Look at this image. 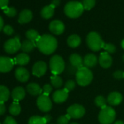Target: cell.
Segmentation results:
<instances>
[{
	"label": "cell",
	"instance_id": "35",
	"mask_svg": "<svg viewBox=\"0 0 124 124\" xmlns=\"http://www.w3.org/2000/svg\"><path fill=\"white\" fill-rule=\"evenodd\" d=\"M70 119H71V117L67 114L64 115H61L58 118L57 123L58 124H68Z\"/></svg>",
	"mask_w": 124,
	"mask_h": 124
},
{
	"label": "cell",
	"instance_id": "1",
	"mask_svg": "<svg viewBox=\"0 0 124 124\" xmlns=\"http://www.w3.org/2000/svg\"><path fill=\"white\" fill-rule=\"evenodd\" d=\"M37 47L39 50L45 55H50L53 53L57 48V39L50 34H44L40 36L36 42Z\"/></svg>",
	"mask_w": 124,
	"mask_h": 124
},
{
	"label": "cell",
	"instance_id": "50",
	"mask_svg": "<svg viewBox=\"0 0 124 124\" xmlns=\"http://www.w3.org/2000/svg\"><path fill=\"white\" fill-rule=\"evenodd\" d=\"M0 124H2V123H0Z\"/></svg>",
	"mask_w": 124,
	"mask_h": 124
},
{
	"label": "cell",
	"instance_id": "44",
	"mask_svg": "<svg viewBox=\"0 0 124 124\" xmlns=\"http://www.w3.org/2000/svg\"><path fill=\"white\" fill-rule=\"evenodd\" d=\"M3 28H4V21L2 16H0V31L3 30Z\"/></svg>",
	"mask_w": 124,
	"mask_h": 124
},
{
	"label": "cell",
	"instance_id": "2",
	"mask_svg": "<svg viewBox=\"0 0 124 124\" xmlns=\"http://www.w3.org/2000/svg\"><path fill=\"white\" fill-rule=\"evenodd\" d=\"M84 8L82 3L79 2H70L64 8L65 14L70 18H77L83 13Z\"/></svg>",
	"mask_w": 124,
	"mask_h": 124
},
{
	"label": "cell",
	"instance_id": "10",
	"mask_svg": "<svg viewBox=\"0 0 124 124\" xmlns=\"http://www.w3.org/2000/svg\"><path fill=\"white\" fill-rule=\"evenodd\" d=\"M14 64L15 62L13 58L6 56H0V72H9L13 70Z\"/></svg>",
	"mask_w": 124,
	"mask_h": 124
},
{
	"label": "cell",
	"instance_id": "34",
	"mask_svg": "<svg viewBox=\"0 0 124 124\" xmlns=\"http://www.w3.org/2000/svg\"><path fill=\"white\" fill-rule=\"evenodd\" d=\"M102 48L109 54V53H114L116 51V47L114 45L110 44V43H103L102 45Z\"/></svg>",
	"mask_w": 124,
	"mask_h": 124
},
{
	"label": "cell",
	"instance_id": "15",
	"mask_svg": "<svg viewBox=\"0 0 124 124\" xmlns=\"http://www.w3.org/2000/svg\"><path fill=\"white\" fill-rule=\"evenodd\" d=\"M99 62L101 67L107 69L111 67L112 64V58L108 53L103 52L100 54Z\"/></svg>",
	"mask_w": 124,
	"mask_h": 124
},
{
	"label": "cell",
	"instance_id": "24",
	"mask_svg": "<svg viewBox=\"0 0 124 124\" xmlns=\"http://www.w3.org/2000/svg\"><path fill=\"white\" fill-rule=\"evenodd\" d=\"M80 43H81V39L77 34L71 35L67 39V44L72 48H75L78 47L80 45Z\"/></svg>",
	"mask_w": 124,
	"mask_h": 124
},
{
	"label": "cell",
	"instance_id": "16",
	"mask_svg": "<svg viewBox=\"0 0 124 124\" xmlns=\"http://www.w3.org/2000/svg\"><path fill=\"white\" fill-rule=\"evenodd\" d=\"M122 100H123V96L118 92L110 93L107 99V101L112 106H116L120 104Z\"/></svg>",
	"mask_w": 124,
	"mask_h": 124
},
{
	"label": "cell",
	"instance_id": "4",
	"mask_svg": "<svg viewBox=\"0 0 124 124\" xmlns=\"http://www.w3.org/2000/svg\"><path fill=\"white\" fill-rule=\"evenodd\" d=\"M49 65L51 72L54 75L61 74L65 69L64 61L58 55H55L50 58Z\"/></svg>",
	"mask_w": 124,
	"mask_h": 124
},
{
	"label": "cell",
	"instance_id": "40",
	"mask_svg": "<svg viewBox=\"0 0 124 124\" xmlns=\"http://www.w3.org/2000/svg\"><path fill=\"white\" fill-rule=\"evenodd\" d=\"M3 124H18V123L13 117H12L10 116H8L5 118V120H4Z\"/></svg>",
	"mask_w": 124,
	"mask_h": 124
},
{
	"label": "cell",
	"instance_id": "48",
	"mask_svg": "<svg viewBox=\"0 0 124 124\" xmlns=\"http://www.w3.org/2000/svg\"><path fill=\"white\" fill-rule=\"evenodd\" d=\"M70 124H78V123H75V122H74V123H70Z\"/></svg>",
	"mask_w": 124,
	"mask_h": 124
},
{
	"label": "cell",
	"instance_id": "41",
	"mask_svg": "<svg viewBox=\"0 0 124 124\" xmlns=\"http://www.w3.org/2000/svg\"><path fill=\"white\" fill-rule=\"evenodd\" d=\"M8 3H9V0H0V8L4 10L8 7Z\"/></svg>",
	"mask_w": 124,
	"mask_h": 124
},
{
	"label": "cell",
	"instance_id": "27",
	"mask_svg": "<svg viewBox=\"0 0 124 124\" xmlns=\"http://www.w3.org/2000/svg\"><path fill=\"white\" fill-rule=\"evenodd\" d=\"M26 38L29 40H30L31 42H34L35 43L37 42V40L40 37L39 33L36 30H34V29H29V30H28L26 31Z\"/></svg>",
	"mask_w": 124,
	"mask_h": 124
},
{
	"label": "cell",
	"instance_id": "14",
	"mask_svg": "<svg viewBox=\"0 0 124 124\" xmlns=\"http://www.w3.org/2000/svg\"><path fill=\"white\" fill-rule=\"evenodd\" d=\"M15 76L18 81L21 83H25L27 82L29 79V72L26 68L20 67L16 70Z\"/></svg>",
	"mask_w": 124,
	"mask_h": 124
},
{
	"label": "cell",
	"instance_id": "36",
	"mask_svg": "<svg viewBox=\"0 0 124 124\" xmlns=\"http://www.w3.org/2000/svg\"><path fill=\"white\" fill-rule=\"evenodd\" d=\"M75 85H76V83L74 80H68L66 84H65V89L67 91H72L75 88Z\"/></svg>",
	"mask_w": 124,
	"mask_h": 124
},
{
	"label": "cell",
	"instance_id": "21",
	"mask_svg": "<svg viewBox=\"0 0 124 124\" xmlns=\"http://www.w3.org/2000/svg\"><path fill=\"white\" fill-rule=\"evenodd\" d=\"M27 92L31 96H40L42 93L41 87L35 83H31L26 86Z\"/></svg>",
	"mask_w": 124,
	"mask_h": 124
},
{
	"label": "cell",
	"instance_id": "26",
	"mask_svg": "<svg viewBox=\"0 0 124 124\" xmlns=\"http://www.w3.org/2000/svg\"><path fill=\"white\" fill-rule=\"evenodd\" d=\"M10 93V90L4 85H0V102L5 103L9 99Z\"/></svg>",
	"mask_w": 124,
	"mask_h": 124
},
{
	"label": "cell",
	"instance_id": "49",
	"mask_svg": "<svg viewBox=\"0 0 124 124\" xmlns=\"http://www.w3.org/2000/svg\"><path fill=\"white\" fill-rule=\"evenodd\" d=\"M123 61H124V55H123Z\"/></svg>",
	"mask_w": 124,
	"mask_h": 124
},
{
	"label": "cell",
	"instance_id": "22",
	"mask_svg": "<svg viewBox=\"0 0 124 124\" xmlns=\"http://www.w3.org/2000/svg\"><path fill=\"white\" fill-rule=\"evenodd\" d=\"M13 60L16 64L20 66H25L29 64V62L30 61V57L27 53H23L18 54Z\"/></svg>",
	"mask_w": 124,
	"mask_h": 124
},
{
	"label": "cell",
	"instance_id": "30",
	"mask_svg": "<svg viewBox=\"0 0 124 124\" xmlns=\"http://www.w3.org/2000/svg\"><path fill=\"white\" fill-rule=\"evenodd\" d=\"M47 122L45 121L44 117L41 116H32L29 120V124H46Z\"/></svg>",
	"mask_w": 124,
	"mask_h": 124
},
{
	"label": "cell",
	"instance_id": "6",
	"mask_svg": "<svg viewBox=\"0 0 124 124\" xmlns=\"http://www.w3.org/2000/svg\"><path fill=\"white\" fill-rule=\"evenodd\" d=\"M86 42L88 47L93 51H99L102 48V45L104 42L102 41L100 35L94 31H92L88 34Z\"/></svg>",
	"mask_w": 124,
	"mask_h": 124
},
{
	"label": "cell",
	"instance_id": "23",
	"mask_svg": "<svg viewBox=\"0 0 124 124\" xmlns=\"http://www.w3.org/2000/svg\"><path fill=\"white\" fill-rule=\"evenodd\" d=\"M35 47H37L35 42H31L29 39H26V40H24L21 43V49L23 53H30L35 48Z\"/></svg>",
	"mask_w": 124,
	"mask_h": 124
},
{
	"label": "cell",
	"instance_id": "46",
	"mask_svg": "<svg viewBox=\"0 0 124 124\" xmlns=\"http://www.w3.org/2000/svg\"><path fill=\"white\" fill-rule=\"evenodd\" d=\"M114 124H124V123H123L122 120H117V121H116Z\"/></svg>",
	"mask_w": 124,
	"mask_h": 124
},
{
	"label": "cell",
	"instance_id": "13",
	"mask_svg": "<svg viewBox=\"0 0 124 124\" xmlns=\"http://www.w3.org/2000/svg\"><path fill=\"white\" fill-rule=\"evenodd\" d=\"M69 91H67L65 88L61 90H57L55 91L52 96L53 100L55 103H63L67 101L68 98Z\"/></svg>",
	"mask_w": 124,
	"mask_h": 124
},
{
	"label": "cell",
	"instance_id": "12",
	"mask_svg": "<svg viewBox=\"0 0 124 124\" xmlns=\"http://www.w3.org/2000/svg\"><path fill=\"white\" fill-rule=\"evenodd\" d=\"M49 29L53 34L59 35L64 31L65 26H64V24L63 23V22H61V21L55 20V21H53L52 22H50V23L49 25Z\"/></svg>",
	"mask_w": 124,
	"mask_h": 124
},
{
	"label": "cell",
	"instance_id": "45",
	"mask_svg": "<svg viewBox=\"0 0 124 124\" xmlns=\"http://www.w3.org/2000/svg\"><path fill=\"white\" fill-rule=\"evenodd\" d=\"M44 118H45V121L47 122V123H49L50 120H51V116L50 115H46L45 116H44Z\"/></svg>",
	"mask_w": 124,
	"mask_h": 124
},
{
	"label": "cell",
	"instance_id": "31",
	"mask_svg": "<svg viewBox=\"0 0 124 124\" xmlns=\"http://www.w3.org/2000/svg\"><path fill=\"white\" fill-rule=\"evenodd\" d=\"M107 100L106 99L102 96H98L96 99H95V104L98 107L100 108H104L105 107H107Z\"/></svg>",
	"mask_w": 124,
	"mask_h": 124
},
{
	"label": "cell",
	"instance_id": "11",
	"mask_svg": "<svg viewBox=\"0 0 124 124\" xmlns=\"http://www.w3.org/2000/svg\"><path fill=\"white\" fill-rule=\"evenodd\" d=\"M47 70V67L45 62L42 61H37V63L34 64V65L32 67V73L34 75L37 77H42L43 76Z\"/></svg>",
	"mask_w": 124,
	"mask_h": 124
},
{
	"label": "cell",
	"instance_id": "20",
	"mask_svg": "<svg viewBox=\"0 0 124 124\" xmlns=\"http://www.w3.org/2000/svg\"><path fill=\"white\" fill-rule=\"evenodd\" d=\"M25 96L26 91L23 87H16L13 90L11 93V96L15 101H19L23 99Z\"/></svg>",
	"mask_w": 124,
	"mask_h": 124
},
{
	"label": "cell",
	"instance_id": "29",
	"mask_svg": "<svg viewBox=\"0 0 124 124\" xmlns=\"http://www.w3.org/2000/svg\"><path fill=\"white\" fill-rule=\"evenodd\" d=\"M51 85L55 88H59L63 85V80L58 75H53L50 78Z\"/></svg>",
	"mask_w": 124,
	"mask_h": 124
},
{
	"label": "cell",
	"instance_id": "37",
	"mask_svg": "<svg viewBox=\"0 0 124 124\" xmlns=\"http://www.w3.org/2000/svg\"><path fill=\"white\" fill-rule=\"evenodd\" d=\"M52 90H53V87H52L51 85H50V84H45V85L43 86V88H42L43 94L48 96V95L52 92Z\"/></svg>",
	"mask_w": 124,
	"mask_h": 124
},
{
	"label": "cell",
	"instance_id": "17",
	"mask_svg": "<svg viewBox=\"0 0 124 124\" xmlns=\"http://www.w3.org/2000/svg\"><path fill=\"white\" fill-rule=\"evenodd\" d=\"M97 62H98L97 57L92 53L86 55L83 58V65L88 69L91 67H94L97 64Z\"/></svg>",
	"mask_w": 124,
	"mask_h": 124
},
{
	"label": "cell",
	"instance_id": "18",
	"mask_svg": "<svg viewBox=\"0 0 124 124\" xmlns=\"http://www.w3.org/2000/svg\"><path fill=\"white\" fill-rule=\"evenodd\" d=\"M70 61L71 65L77 70L83 67V59L80 55L77 53H73L70 55Z\"/></svg>",
	"mask_w": 124,
	"mask_h": 124
},
{
	"label": "cell",
	"instance_id": "25",
	"mask_svg": "<svg viewBox=\"0 0 124 124\" xmlns=\"http://www.w3.org/2000/svg\"><path fill=\"white\" fill-rule=\"evenodd\" d=\"M54 9H55V8L53 7L51 5H50L48 6H45V8H42V10L41 11V16L45 19L50 18L54 14Z\"/></svg>",
	"mask_w": 124,
	"mask_h": 124
},
{
	"label": "cell",
	"instance_id": "38",
	"mask_svg": "<svg viewBox=\"0 0 124 124\" xmlns=\"http://www.w3.org/2000/svg\"><path fill=\"white\" fill-rule=\"evenodd\" d=\"M3 31L5 34L7 35H12L13 33H14V29L13 28L10 26V25H7V26H5L4 28H3Z\"/></svg>",
	"mask_w": 124,
	"mask_h": 124
},
{
	"label": "cell",
	"instance_id": "32",
	"mask_svg": "<svg viewBox=\"0 0 124 124\" xmlns=\"http://www.w3.org/2000/svg\"><path fill=\"white\" fill-rule=\"evenodd\" d=\"M96 4V0H83L82 5L83 6L84 10H91Z\"/></svg>",
	"mask_w": 124,
	"mask_h": 124
},
{
	"label": "cell",
	"instance_id": "8",
	"mask_svg": "<svg viewBox=\"0 0 124 124\" xmlns=\"http://www.w3.org/2000/svg\"><path fill=\"white\" fill-rule=\"evenodd\" d=\"M37 105L42 112H49L52 108V101L48 96L41 94L37 100Z\"/></svg>",
	"mask_w": 124,
	"mask_h": 124
},
{
	"label": "cell",
	"instance_id": "42",
	"mask_svg": "<svg viewBox=\"0 0 124 124\" xmlns=\"http://www.w3.org/2000/svg\"><path fill=\"white\" fill-rule=\"evenodd\" d=\"M6 112V107L4 103L0 102V115H3Z\"/></svg>",
	"mask_w": 124,
	"mask_h": 124
},
{
	"label": "cell",
	"instance_id": "39",
	"mask_svg": "<svg viewBox=\"0 0 124 124\" xmlns=\"http://www.w3.org/2000/svg\"><path fill=\"white\" fill-rule=\"evenodd\" d=\"M113 77L117 80H121V79L124 78V72H123L121 70L115 71L113 73Z\"/></svg>",
	"mask_w": 124,
	"mask_h": 124
},
{
	"label": "cell",
	"instance_id": "33",
	"mask_svg": "<svg viewBox=\"0 0 124 124\" xmlns=\"http://www.w3.org/2000/svg\"><path fill=\"white\" fill-rule=\"evenodd\" d=\"M3 10H4V13L7 16L10 17V18L15 17L16 16V14H17V10L13 7H7Z\"/></svg>",
	"mask_w": 124,
	"mask_h": 124
},
{
	"label": "cell",
	"instance_id": "9",
	"mask_svg": "<svg viewBox=\"0 0 124 124\" xmlns=\"http://www.w3.org/2000/svg\"><path fill=\"white\" fill-rule=\"evenodd\" d=\"M67 115H70V117L74 119H78L82 117L85 112V108L80 104H73L68 107Z\"/></svg>",
	"mask_w": 124,
	"mask_h": 124
},
{
	"label": "cell",
	"instance_id": "7",
	"mask_svg": "<svg viewBox=\"0 0 124 124\" xmlns=\"http://www.w3.org/2000/svg\"><path fill=\"white\" fill-rule=\"evenodd\" d=\"M21 43L18 36L7 40L4 45V49L5 52L9 54L16 53L21 49Z\"/></svg>",
	"mask_w": 124,
	"mask_h": 124
},
{
	"label": "cell",
	"instance_id": "28",
	"mask_svg": "<svg viewBox=\"0 0 124 124\" xmlns=\"http://www.w3.org/2000/svg\"><path fill=\"white\" fill-rule=\"evenodd\" d=\"M21 111V107L18 101H14L9 107V112L13 115H18Z\"/></svg>",
	"mask_w": 124,
	"mask_h": 124
},
{
	"label": "cell",
	"instance_id": "5",
	"mask_svg": "<svg viewBox=\"0 0 124 124\" xmlns=\"http://www.w3.org/2000/svg\"><path fill=\"white\" fill-rule=\"evenodd\" d=\"M116 113L111 107L102 108L99 114V120L101 124H111L115 119Z\"/></svg>",
	"mask_w": 124,
	"mask_h": 124
},
{
	"label": "cell",
	"instance_id": "19",
	"mask_svg": "<svg viewBox=\"0 0 124 124\" xmlns=\"http://www.w3.org/2000/svg\"><path fill=\"white\" fill-rule=\"evenodd\" d=\"M33 18V14L32 12L29 10H22L20 14H19V17H18V22L21 24H24V23H27L29 22H30L31 21Z\"/></svg>",
	"mask_w": 124,
	"mask_h": 124
},
{
	"label": "cell",
	"instance_id": "3",
	"mask_svg": "<svg viewBox=\"0 0 124 124\" xmlns=\"http://www.w3.org/2000/svg\"><path fill=\"white\" fill-rule=\"evenodd\" d=\"M92 80L93 74L88 68L83 67L77 70L76 80L78 84L80 86H86L89 85L91 83Z\"/></svg>",
	"mask_w": 124,
	"mask_h": 124
},
{
	"label": "cell",
	"instance_id": "47",
	"mask_svg": "<svg viewBox=\"0 0 124 124\" xmlns=\"http://www.w3.org/2000/svg\"><path fill=\"white\" fill-rule=\"evenodd\" d=\"M121 46H122V47L124 49V39L121 42Z\"/></svg>",
	"mask_w": 124,
	"mask_h": 124
},
{
	"label": "cell",
	"instance_id": "43",
	"mask_svg": "<svg viewBox=\"0 0 124 124\" xmlns=\"http://www.w3.org/2000/svg\"><path fill=\"white\" fill-rule=\"evenodd\" d=\"M60 2H61L60 0H53L50 5H51L53 7H54V8H56L57 6H58V5H60Z\"/></svg>",
	"mask_w": 124,
	"mask_h": 124
}]
</instances>
